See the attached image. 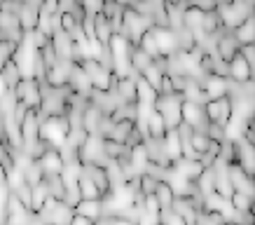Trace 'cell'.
<instances>
[{
  "label": "cell",
  "mask_w": 255,
  "mask_h": 225,
  "mask_svg": "<svg viewBox=\"0 0 255 225\" xmlns=\"http://www.w3.org/2000/svg\"><path fill=\"white\" fill-rule=\"evenodd\" d=\"M157 183H159V181L152 179L150 174H145V171H143V174L138 176V193L143 195V197H150V195H155Z\"/></svg>",
  "instance_id": "27"
},
{
  "label": "cell",
  "mask_w": 255,
  "mask_h": 225,
  "mask_svg": "<svg viewBox=\"0 0 255 225\" xmlns=\"http://www.w3.org/2000/svg\"><path fill=\"white\" fill-rule=\"evenodd\" d=\"M180 120H183V124H187L192 132L206 134L209 122H206V115H204V106H199V103L183 101V106H180Z\"/></svg>",
  "instance_id": "4"
},
{
  "label": "cell",
  "mask_w": 255,
  "mask_h": 225,
  "mask_svg": "<svg viewBox=\"0 0 255 225\" xmlns=\"http://www.w3.org/2000/svg\"><path fill=\"white\" fill-rule=\"evenodd\" d=\"M115 225H136V223H131V221H127V218H117Z\"/></svg>",
  "instance_id": "34"
},
{
  "label": "cell",
  "mask_w": 255,
  "mask_h": 225,
  "mask_svg": "<svg viewBox=\"0 0 255 225\" xmlns=\"http://www.w3.org/2000/svg\"><path fill=\"white\" fill-rule=\"evenodd\" d=\"M0 75H2V80L7 82V87H9V92L14 89L19 82H21V73H19V68H16V63L9 59V61H5L2 63V68H0Z\"/></svg>",
  "instance_id": "23"
},
{
  "label": "cell",
  "mask_w": 255,
  "mask_h": 225,
  "mask_svg": "<svg viewBox=\"0 0 255 225\" xmlns=\"http://www.w3.org/2000/svg\"><path fill=\"white\" fill-rule=\"evenodd\" d=\"M145 129H147V139H152V141H162L164 139V134H166V124H164L162 115H159L157 110H152V113L147 115Z\"/></svg>",
  "instance_id": "18"
},
{
  "label": "cell",
  "mask_w": 255,
  "mask_h": 225,
  "mask_svg": "<svg viewBox=\"0 0 255 225\" xmlns=\"http://www.w3.org/2000/svg\"><path fill=\"white\" fill-rule=\"evenodd\" d=\"M9 92V87H7V82H5V80H2V75H0V99H2V96H5V94Z\"/></svg>",
  "instance_id": "33"
},
{
  "label": "cell",
  "mask_w": 255,
  "mask_h": 225,
  "mask_svg": "<svg viewBox=\"0 0 255 225\" xmlns=\"http://www.w3.org/2000/svg\"><path fill=\"white\" fill-rule=\"evenodd\" d=\"M239 42L230 35V33H225V31H220L213 38V54H216V59H220L223 63H230L234 59V56L239 54Z\"/></svg>",
  "instance_id": "6"
},
{
  "label": "cell",
  "mask_w": 255,
  "mask_h": 225,
  "mask_svg": "<svg viewBox=\"0 0 255 225\" xmlns=\"http://www.w3.org/2000/svg\"><path fill=\"white\" fill-rule=\"evenodd\" d=\"M230 207H232L237 214H246V211H253V200L246 197V195L234 193L232 197H230Z\"/></svg>",
  "instance_id": "26"
},
{
  "label": "cell",
  "mask_w": 255,
  "mask_h": 225,
  "mask_svg": "<svg viewBox=\"0 0 255 225\" xmlns=\"http://www.w3.org/2000/svg\"><path fill=\"white\" fill-rule=\"evenodd\" d=\"M239 54L244 56V61H246L248 66L255 70V42H253V45H244L239 49Z\"/></svg>",
  "instance_id": "30"
},
{
  "label": "cell",
  "mask_w": 255,
  "mask_h": 225,
  "mask_svg": "<svg viewBox=\"0 0 255 225\" xmlns=\"http://www.w3.org/2000/svg\"><path fill=\"white\" fill-rule=\"evenodd\" d=\"M70 132V122L68 117H45L40 122V141L47 143L49 148L59 150L61 146H66V139H68Z\"/></svg>",
  "instance_id": "1"
},
{
  "label": "cell",
  "mask_w": 255,
  "mask_h": 225,
  "mask_svg": "<svg viewBox=\"0 0 255 225\" xmlns=\"http://www.w3.org/2000/svg\"><path fill=\"white\" fill-rule=\"evenodd\" d=\"M140 78L145 80L147 85L152 87V89H155L157 94H159V89H162V78H164V73L159 68H157L155 63H152V66H150V68H145L143 70V73H140Z\"/></svg>",
  "instance_id": "25"
},
{
  "label": "cell",
  "mask_w": 255,
  "mask_h": 225,
  "mask_svg": "<svg viewBox=\"0 0 255 225\" xmlns=\"http://www.w3.org/2000/svg\"><path fill=\"white\" fill-rule=\"evenodd\" d=\"M155 200L159 202V209L162 211H169L171 207H173V190H171V186L166 183V181H159L155 188Z\"/></svg>",
  "instance_id": "20"
},
{
  "label": "cell",
  "mask_w": 255,
  "mask_h": 225,
  "mask_svg": "<svg viewBox=\"0 0 255 225\" xmlns=\"http://www.w3.org/2000/svg\"><path fill=\"white\" fill-rule=\"evenodd\" d=\"M21 176H23V181L33 188V186H38V183H42V181H45V171L40 169L38 162H31L26 169L21 171Z\"/></svg>",
  "instance_id": "24"
},
{
  "label": "cell",
  "mask_w": 255,
  "mask_h": 225,
  "mask_svg": "<svg viewBox=\"0 0 255 225\" xmlns=\"http://www.w3.org/2000/svg\"><path fill=\"white\" fill-rule=\"evenodd\" d=\"M136 80H138V75L117 80L115 94H117V99H120V103H124V106H133V103H138V96H136Z\"/></svg>",
  "instance_id": "12"
},
{
  "label": "cell",
  "mask_w": 255,
  "mask_h": 225,
  "mask_svg": "<svg viewBox=\"0 0 255 225\" xmlns=\"http://www.w3.org/2000/svg\"><path fill=\"white\" fill-rule=\"evenodd\" d=\"M162 148H164V155H166L169 164L178 162L183 157V153H180V139H178L176 129H166V134H164V139H162Z\"/></svg>",
  "instance_id": "15"
},
{
  "label": "cell",
  "mask_w": 255,
  "mask_h": 225,
  "mask_svg": "<svg viewBox=\"0 0 255 225\" xmlns=\"http://www.w3.org/2000/svg\"><path fill=\"white\" fill-rule=\"evenodd\" d=\"M101 120H103V113H101L96 106L87 103L85 110H82V129H85L89 136H99ZM99 139H101V136H99Z\"/></svg>",
  "instance_id": "14"
},
{
  "label": "cell",
  "mask_w": 255,
  "mask_h": 225,
  "mask_svg": "<svg viewBox=\"0 0 255 225\" xmlns=\"http://www.w3.org/2000/svg\"><path fill=\"white\" fill-rule=\"evenodd\" d=\"M49 200V193H47V183H38V186L31 188V214H40V209L45 207V202Z\"/></svg>",
  "instance_id": "22"
},
{
  "label": "cell",
  "mask_w": 255,
  "mask_h": 225,
  "mask_svg": "<svg viewBox=\"0 0 255 225\" xmlns=\"http://www.w3.org/2000/svg\"><path fill=\"white\" fill-rule=\"evenodd\" d=\"M73 211H75V216H82L87 218V221H96V218L103 216V207H101V202H89V200H80L75 207H73Z\"/></svg>",
  "instance_id": "17"
},
{
  "label": "cell",
  "mask_w": 255,
  "mask_h": 225,
  "mask_svg": "<svg viewBox=\"0 0 255 225\" xmlns=\"http://www.w3.org/2000/svg\"><path fill=\"white\" fill-rule=\"evenodd\" d=\"M227 176H230V183H232L234 193L246 195V197L253 200V179H251V176H246L237 164H230V167H227Z\"/></svg>",
  "instance_id": "11"
},
{
  "label": "cell",
  "mask_w": 255,
  "mask_h": 225,
  "mask_svg": "<svg viewBox=\"0 0 255 225\" xmlns=\"http://www.w3.org/2000/svg\"><path fill=\"white\" fill-rule=\"evenodd\" d=\"M12 92H14L16 101L28 108H40V103H42V85L35 80H21Z\"/></svg>",
  "instance_id": "5"
},
{
  "label": "cell",
  "mask_w": 255,
  "mask_h": 225,
  "mask_svg": "<svg viewBox=\"0 0 255 225\" xmlns=\"http://www.w3.org/2000/svg\"><path fill=\"white\" fill-rule=\"evenodd\" d=\"M78 190H80V200H89V202H101V193L96 190L89 176H85V171H82V176L78 179Z\"/></svg>",
  "instance_id": "21"
},
{
  "label": "cell",
  "mask_w": 255,
  "mask_h": 225,
  "mask_svg": "<svg viewBox=\"0 0 255 225\" xmlns=\"http://www.w3.org/2000/svg\"><path fill=\"white\" fill-rule=\"evenodd\" d=\"M152 31V38L157 42V49H159V56H171L178 52V42H176V33L171 28H150Z\"/></svg>",
  "instance_id": "10"
},
{
  "label": "cell",
  "mask_w": 255,
  "mask_h": 225,
  "mask_svg": "<svg viewBox=\"0 0 255 225\" xmlns=\"http://www.w3.org/2000/svg\"><path fill=\"white\" fill-rule=\"evenodd\" d=\"M129 63H131V70L136 73V75H140L145 68H150L152 66V59L143 52V49H138V47H129Z\"/></svg>",
  "instance_id": "19"
},
{
  "label": "cell",
  "mask_w": 255,
  "mask_h": 225,
  "mask_svg": "<svg viewBox=\"0 0 255 225\" xmlns=\"http://www.w3.org/2000/svg\"><path fill=\"white\" fill-rule=\"evenodd\" d=\"M40 12H42V14H47V16H56V14H59V0H49V2H42Z\"/></svg>",
  "instance_id": "31"
},
{
  "label": "cell",
  "mask_w": 255,
  "mask_h": 225,
  "mask_svg": "<svg viewBox=\"0 0 255 225\" xmlns=\"http://www.w3.org/2000/svg\"><path fill=\"white\" fill-rule=\"evenodd\" d=\"M218 16L225 33H232L237 26L246 21L248 14H253V2H218Z\"/></svg>",
  "instance_id": "2"
},
{
  "label": "cell",
  "mask_w": 255,
  "mask_h": 225,
  "mask_svg": "<svg viewBox=\"0 0 255 225\" xmlns=\"http://www.w3.org/2000/svg\"><path fill=\"white\" fill-rule=\"evenodd\" d=\"M237 42H239V47L244 45H253L255 42V16L253 14H248L246 16V21L241 23V26H237L232 33H230Z\"/></svg>",
  "instance_id": "16"
},
{
  "label": "cell",
  "mask_w": 255,
  "mask_h": 225,
  "mask_svg": "<svg viewBox=\"0 0 255 225\" xmlns=\"http://www.w3.org/2000/svg\"><path fill=\"white\" fill-rule=\"evenodd\" d=\"M14 195H16V200H19L26 209L31 211V186H28L26 181L21 183V188H19V190H14Z\"/></svg>",
  "instance_id": "29"
},
{
  "label": "cell",
  "mask_w": 255,
  "mask_h": 225,
  "mask_svg": "<svg viewBox=\"0 0 255 225\" xmlns=\"http://www.w3.org/2000/svg\"><path fill=\"white\" fill-rule=\"evenodd\" d=\"M82 171H85V176H89V181L96 186V190L101 193V200H103V197H108L113 188H110V179H108V171H106V167L85 164V167H82Z\"/></svg>",
  "instance_id": "9"
},
{
  "label": "cell",
  "mask_w": 255,
  "mask_h": 225,
  "mask_svg": "<svg viewBox=\"0 0 255 225\" xmlns=\"http://www.w3.org/2000/svg\"><path fill=\"white\" fill-rule=\"evenodd\" d=\"M40 169L45 171V176H59L63 171V160L61 155H59V150H54V148H47L45 155L38 160Z\"/></svg>",
  "instance_id": "13"
},
{
  "label": "cell",
  "mask_w": 255,
  "mask_h": 225,
  "mask_svg": "<svg viewBox=\"0 0 255 225\" xmlns=\"http://www.w3.org/2000/svg\"><path fill=\"white\" fill-rule=\"evenodd\" d=\"M204 92V99L206 101H218L227 96V87H230V80L227 78H218V75H204L201 82H197Z\"/></svg>",
  "instance_id": "7"
},
{
  "label": "cell",
  "mask_w": 255,
  "mask_h": 225,
  "mask_svg": "<svg viewBox=\"0 0 255 225\" xmlns=\"http://www.w3.org/2000/svg\"><path fill=\"white\" fill-rule=\"evenodd\" d=\"M190 146L197 155H204L206 150H209V139H206V134H197L192 132V139H190Z\"/></svg>",
  "instance_id": "28"
},
{
  "label": "cell",
  "mask_w": 255,
  "mask_h": 225,
  "mask_svg": "<svg viewBox=\"0 0 255 225\" xmlns=\"http://www.w3.org/2000/svg\"><path fill=\"white\" fill-rule=\"evenodd\" d=\"M70 225H94V223L92 221H87V218H82V216H73Z\"/></svg>",
  "instance_id": "32"
},
{
  "label": "cell",
  "mask_w": 255,
  "mask_h": 225,
  "mask_svg": "<svg viewBox=\"0 0 255 225\" xmlns=\"http://www.w3.org/2000/svg\"><path fill=\"white\" fill-rule=\"evenodd\" d=\"M180 106H183V94H157L155 110L162 115L166 129H176L180 120Z\"/></svg>",
  "instance_id": "3"
},
{
  "label": "cell",
  "mask_w": 255,
  "mask_h": 225,
  "mask_svg": "<svg viewBox=\"0 0 255 225\" xmlns=\"http://www.w3.org/2000/svg\"><path fill=\"white\" fill-rule=\"evenodd\" d=\"M253 75H255V70L244 61V56L241 54H237L232 61L227 63V80L234 82V85H246V82L253 80Z\"/></svg>",
  "instance_id": "8"
}]
</instances>
